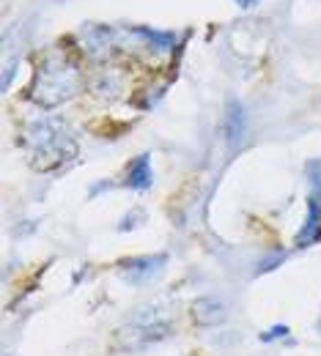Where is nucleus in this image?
Segmentation results:
<instances>
[{"mask_svg": "<svg viewBox=\"0 0 321 356\" xmlns=\"http://www.w3.org/2000/svg\"><path fill=\"white\" fill-rule=\"evenodd\" d=\"M285 334H288V326H285V323H277V326H272L269 332H264V334H261V343H272V340L285 337Z\"/></svg>", "mask_w": 321, "mask_h": 356, "instance_id": "6", "label": "nucleus"}, {"mask_svg": "<svg viewBox=\"0 0 321 356\" xmlns=\"http://www.w3.org/2000/svg\"><path fill=\"white\" fill-rule=\"evenodd\" d=\"M321 230V192H311V200H308V220H305V227L299 230L297 236V244L305 247L311 244Z\"/></svg>", "mask_w": 321, "mask_h": 356, "instance_id": "2", "label": "nucleus"}, {"mask_svg": "<svg viewBox=\"0 0 321 356\" xmlns=\"http://www.w3.org/2000/svg\"><path fill=\"white\" fill-rule=\"evenodd\" d=\"M192 318H195V323H201V326H214V323L226 321V310H223L220 302L203 299V302H198V305L192 307Z\"/></svg>", "mask_w": 321, "mask_h": 356, "instance_id": "4", "label": "nucleus"}, {"mask_svg": "<svg viewBox=\"0 0 321 356\" xmlns=\"http://www.w3.org/2000/svg\"><path fill=\"white\" fill-rule=\"evenodd\" d=\"M226 132H228V143L236 145L242 137H244V110L239 102H230L228 104V115H226Z\"/></svg>", "mask_w": 321, "mask_h": 356, "instance_id": "5", "label": "nucleus"}, {"mask_svg": "<svg viewBox=\"0 0 321 356\" xmlns=\"http://www.w3.org/2000/svg\"><path fill=\"white\" fill-rule=\"evenodd\" d=\"M242 8H250V6H256V0H236Z\"/></svg>", "mask_w": 321, "mask_h": 356, "instance_id": "7", "label": "nucleus"}, {"mask_svg": "<svg viewBox=\"0 0 321 356\" xmlns=\"http://www.w3.org/2000/svg\"><path fill=\"white\" fill-rule=\"evenodd\" d=\"M127 184L132 186V189H138V192H143V189H148L151 184H154V173H151V159L143 154V156H138L132 165H130V170H127Z\"/></svg>", "mask_w": 321, "mask_h": 356, "instance_id": "3", "label": "nucleus"}, {"mask_svg": "<svg viewBox=\"0 0 321 356\" xmlns=\"http://www.w3.org/2000/svg\"><path fill=\"white\" fill-rule=\"evenodd\" d=\"M165 255H157V258H135V261H127L124 268H121V274H124V280H130V282H135V285H146V282H151L162 266H165Z\"/></svg>", "mask_w": 321, "mask_h": 356, "instance_id": "1", "label": "nucleus"}]
</instances>
